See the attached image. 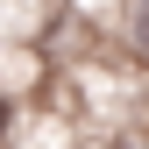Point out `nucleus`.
I'll return each mask as SVG.
<instances>
[{"mask_svg": "<svg viewBox=\"0 0 149 149\" xmlns=\"http://www.w3.org/2000/svg\"><path fill=\"white\" fill-rule=\"evenodd\" d=\"M121 29H128V43L149 57V0H128V14H121Z\"/></svg>", "mask_w": 149, "mask_h": 149, "instance_id": "1", "label": "nucleus"}, {"mask_svg": "<svg viewBox=\"0 0 149 149\" xmlns=\"http://www.w3.org/2000/svg\"><path fill=\"white\" fill-rule=\"evenodd\" d=\"M107 149H142V142H135V135H114V142H107Z\"/></svg>", "mask_w": 149, "mask_h": 149, "instance_id": "3", "label": "nucleus"}, {"mask_svg": "<svg viewBox=\"0 0 149 149\" xmlns=\"http://www.w3.org/2000/svg\"><path fill=\"white\" fill-rule=\"evenodd\" d=\"M14 128V100H7V85H0V135Z\"/></svg>", "mask_w": 149, "mask_h": 149, "instance_id": "2", "label": "nucleus"}]
</instances>
